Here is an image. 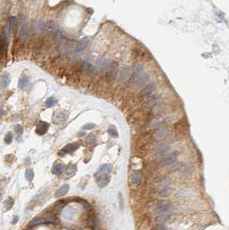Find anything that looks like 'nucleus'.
Here are the masks:
<instances>
[{
    "label": "nucleus",
    "instance_id": "f257e3e1",
    "mask_svg": "<svg viewBox=\"0 0 229 230\" xmlns=\"http://www.w3.org/2000/svg\"><path fill=\"white\" fill-rule=\"evenodd\" d=\"M94 178L97 181V183L98 184V186L101 188H103L110 183V177L109 176V174H104V173H101L100 172H97L95 173Z\"/></svg>",
    "mask_w": 229,
    "mask_h": 230
},
{
    "label": "nucleus",
    "instance_id": "f03ea898",
    "mask_svg": "<svg viewBox=\"0 0 229 230\" xmlns=\"http://www.w3.org/2000/svg\"><path fill=\"white\" fill-rule=\"evenodd\" d=\"M170 134V129H167V128H162V129L157 130V131L154 133V138L157 140H164L167 137L168 135Z\"/></svg>",
    "mask_w": 229,
    "mask_h": 230
},
{
    "label": "nucleus",
    "instance_id": "7ed1b4c3",
    "mask_svg": "<svg viewBox=\"0 0 229 230\" xmlns=\"http://www.w3.org/2000/svg\"><path fill=\"white\" fill-rule=\"evenodd\" d=\"M170 150V146L168 144H160L158 145L154 148V153L157 155H165Z\"/></svg>",
    "mask_w": 229,
    "mask_h": 230
},
{
    "label": "nucleus",
    "instance_id": "20e7f679",
    "mask_svg": "<svg viewBox=\"0 0 229 230\" xmlns=\"http://www.w3.org/2000/svg\"><path fill=\"white\" fill-rule=\"evenodd\" d=\"M48 128H49V124L47 122H45V121H40V122H39L36 126V132L38 134L42 135V134L47 133Z\"/></svg>",
    "mask_w": 229,
    "mask_h": 230
},
{
    "label": "nucleus",
    "instance_id": "39448f33",
    "mask_svg": "<svg viewBox=\"0 0 229 230\" xmlns=\"http://www.w3.org/2000/svg\"><path fill=\"white\" fill-rule=\"evenodd\" d=\"M177 160V155L176 154H170L165 156L164 159L161 160V165L163 166H169L171 165L174 164L176 162Z\"/></svg>",
    "mask_w": 229,
    "mask_h": 230
},
{
    "label": "nucleus",
    "instance_id": "423d86ee",
    "mask_svg": "<svg viewBox=\"0 0 229 230\" xmlns=\"http://www.w3.org/2000/svg\"><path fill=\"white\" fill-rule=\"evenodd\" d=\"M170 209H171V207H170L169 203H160L158 204H157L155 207V210L158 214L167 213V212L170 211Z\"/></svg>",
    "mask_w": 229,
    "mask_h": 230
},
{
    "label": "nucleus",
    "instance_id": "0eeeda50",
    "mask_svg": "<svg viewBox=\"0 0 229 230\" xmlns=\"http://www.w3.org/2000/svg\"><path fill=\"white\" fill-rule=\"evenodd\" d=\"M156 88H157V84L155 82H151V83L148 84L143 90H141L140 95L141 96H147V95H149L150 93H152L153 92Z\"/></svg>",
    "mask_w": 229,
    "mask_h": 230
},
{
    "label": "nucleus",
    "instance_id": "6e6552de",
    "mask_svg": "<svg viewBox=\"0 0 229 230\" xmlns=\"http://www.w3.org/2000/svg\"><path fill=\"white\" fill-rule=\"evenodd\" d=\"M10 83V76L4 73L0 79V91H3L4 89H6L9 86V84Z\"/></svg>",
    "mask_w": 229,
    "mask_h": 230
},
{
    "label": "nucleus",
    "instance_id": "1a4fd4ad",
    "mask_svg": "<svg viewBox=\"0 0 229 230\" xmlns=\"http://www.w3.org/2000/svg\"><path fill=\"white\" fill-rule=\"evenodd\" d=\"M143 181L142 174L139 172H135L131 175V183L134 185H139Z\"/></svg>",
    "mask_w": 229,
    "mask_h": 230
},
{
    "label": "nucleus",
    "instance_id": "9d476101",
    "mask_svg": "<svg viewBox=\"0 0 229 230\" xmlns=\"http://www.w3.org/2000/svg\"><path fill=\"white\" fill-rule=\"evenodd\" d=\"M79 145L78 143H70V144H67L63 147L62 152L65 153H72L73 152H75L77 149L78 148Z\"/></svg>",
    "mask_w": 229,
    "mask_h": 230
},
{
    "label": "nucleus",
    "instance_id": "9b49d317",
    "mask_svg": "<svg viewBox=\"0 0 229 230\" xmlns=\"http://www.w3.org/2000/svg\"><path fill=\"white\" fill-rule=\"evenodd\" d=\"M69 190V185L68 184H64L60 188H59L57 191L55 192V197H60L62 196H65Z\"/></svg>",
    "mask_w": 229,
    "mask_h": 230
},
{
    "label": "nucleus",
    "instance_id": "f8f14e48",
    "mask_svg": "<svg viewBox=\"0 0 229 230\" xmlns=\"http://www.w3.org/2000/svg\"><path fill=\"white\" fill-rule=\"evenodd\" d=\"M65 171V166L62 164H56L54 165L52 168V172L55 175H60L64 172Z\"/></svg>",
    "mask_w": 229,
    "mask_h": 230
},
{
    "label": "nucleus",
    "instance_id": "ddd939ff",
    "mask_svg": "<svg viewBox=\"0 0 229 230\" xmlns=\"http://www.w3.org/2000/svg\"><path fill=\"white\" fill-rule=\"evenodd\" d=\"M112 170H113L112 165L104 164V165H102V166H100L98 172H100L101 173H104V174H109V173H110L111 172H112Z\"/></svg>",
    "mask_w": 229,
    "mask_h": 230
},
{
    "label": "nucleus",
    "instance_id": "4468645a",
    "mask_svg": "<svg viewBox=\"0 0 229 230\" xmlns=\"http://www.w3.org/2000/svg\"><path fill=\"white\" fill-rule=\"evenodd\" d=\"M168 121H169V117L168 116L158 117V118L155 119L154 121H152V126L153 127H158V126L163 125L164 123L167 122Z\"/></svg>",
    "mask_w": 229,
    "mask_h": 230
},
{
    "label": "nucleus",
    "instance_id": "2eb2a0df",
    "mask_svg": "<svg viewBox=\"0 0 229 230\" xmlns=\"http://www.w3.org/2000/svg\"><path fill=\"white\" fill-rule=\"evenodd\" d=\"M89 42V38L88 37H84L81 39V40L78 42V47H77V52H81L85 48V47L87 46Z\"/></svg>",
    "mask_w": 229,
    "mask_h": 230
},
{
    "label": "nucleus",
    "instance_id": "dca6fc26",
    "mask_svg": "<svg viewBox=\"0 0 229 230\" xmlns=\"http://www.w3.org/2000/svg\"><path fill=\"white\" fill-rule=\"evenodd\" d=\"M29 84V78L27 77V76H22L20 78V79H19V84H18V86L19 88L21 89H25L27 87V85Z\"/></svg>",
    "mask_w": 229,
    "mask_h": 230
},
{
    "label": "nucleus",
    "instance_id": "f3484780",
    "mask_svg": "<svg viewBox=\"0 0 229 230\" xmlns=\"http://www.w3.org/2000/svg\"><path fill=\"white\" fill-rule=\"evenodd\" d=\"M148 79V76L147 75H140V76H138V78H137L136 81H135V84H136V86H141L142 84H144L146 83V82L147 81Z\"/></svg>",
    "mask_w": 229,
    "mask_h": 230
},
{
    "label": "nucleus",
    "instance_id": "a211bd4d",
    "mask_svg": "<svg viewBox=\"0 0 229 230\" xmlns=\"http://www.w3.org/2000/svg\"><path fill=\"white\" fill-rule=\"evenodd\" d=\"M108 133L110 134V135H111L112 137L114 138H117L118 137V132H117V129L115 126H110L108 129Z\"/></svg>",
    "mask_w": 229,
    "mask_h": 230
},
{
    "label": "nucleus",
    "instance_id": "6ab92c4d",
    "mask_svg": "<svg viewBox=\"0 0 229 230\" xmlns=\"http://www.w3.org/2000/svg\"><path fill=\"white\" fill-rule=\"evenodd\" d=\"M13 203H14V201H13V199L11 197H8L7 199L5 200L4 202V207H5V209L9 210L11 209V207L13 206Z\"/></svg>",
    "mask_w": 229,
    "mask_h": 230
},
{
    "label": "nucleus",
    "instance_id": "aec40b11",
    "mask_svg": "<svg viewBox=\"0 0 229 230\" xmlns=\"http://www.w3.org/2000/svg\"><path fill=\"white\" fill-rule=\"evenodd\" d=\"M128 73H129V70H128V69L123 68L122 70L121 71V73H120L119 79H121V80H124L128 76Z\"/></svg>",
    "mask_w": 229,
    "mask_h": 230
},
{
    "label": "nucleus",
    "instance_id": "412c9836",
    "mask_svg": "<svg viewBox=\"0 0 229 230\" xmlns=\"http://www.w3.org/2000/svg\"><path fill=\"white\" fill-rule=\"evenodd\" d=\"M134 73H135V74H136V75L140 76L141 73H142L143 72H144V66H143L141 64H138L136 66L134 67Z\"/></svg>",
    "mask_w": 229,
    "mask_h": 230
},
{
    "label": "nucleus",
    "instance_id": "4be33fe9",
    "mask_svg": "<svg viewBox=\"0 0 229 230\" xmlns=\"http://www.w3.org/2000/svg\"><path fill=\"white\" fill-rule=\"evenodd\" d=\"M25 178L28 181H32V179H34V172L31 169H28L25 172Z\"/></svg>",
    "mask_w": 229,
    "mask_h": 230
},
{
    "label": "nucleus",
    "instance_id": "5701e85b",
    "mask_svg": "<svg viewBox=\"0 0 229 230\" xmlns=\"http://www.w3.org/2000/svg\"><path fill=\"white\" fill-rule=\"evenodd\" d=\"M46 219H36V220L32 221L30 222V226H36V225L39 224H43V223L46 222Z\"/></svg>",
    "mask_w": 229,
    "mask_h": 230
},
{
    "label": "nucleus",
    "instance_id": "b1692460",
    "mask_svg": "<svg viewBox=\"0 0 229 230\" xmlns=\"http://www.w3.org/2000/svg\"><path fill=\"white\" fill-rule=\"evenodd\" d=\"M55 99L54 98V97H48V98L46 100V106L47 107H48V108H50V107H52L53 105H54L55 104Z\"/></svg>",
    "mask_w": 229,
    "mask_h": 230
},
{
    "label": "nucleus",
    "instance_id": "393cba45",
    "mask_svg": "<svg viewBox=\"0 0 229 230\" xmlns=\"http://www.w3.org/2000/svg\"><path fill=\"white\" fill-rule=\"evenodd\" d=\"M13 140V136L11 133H8L5 135V138H4V141H5L6 144H10Z\"/></svg>",
    "mask_w": 229,
    "mask_h": 230
},
{
    "label": "nucleus",
    "instance_id": "a878e982",
    "mask_svg": "<svg viewBox=\"0 0 229 230\" xmlns=\"http://www.w3.org/2000/svg\"><path fill=\"white\" fill-rule=\"evenodd\" d=\"M85 141L88 143V144H93V143L96 142V138L93 135H89L88 137L85 139Z\"/></svg>",
    "mask_w": 229,
    "mask_h": 230
},
{
    "label": "nucleus",
    "instance_id": "bb28decb",
    "mask_svg": "<svg viewBox=\"0 0 229 230\" xmlns=\"http://www.w3.org/2000/svg\"><path fill=\"white\" fill-rule=\"evenodd\" d=\"M14 130L16 131V133L17 134H23V127H22L21 125H16V126H15Z\"/></svg>",
    "mask_w": 229,
    "mask_h": 230
},
{
    "label": "nucleus",
    "instance_id": "cd10ccee",
    "mask_svg": "<svg viewBox=\"0 0 229 230\" xmlns=\"http://www.w3.org/2000/svg\"><path fill=\"white\" fill-rule=\"evenodd\" d=\"M95 124L94 123H87V124H85V125H84L83 126V129H94L95 128Z\"/></svg>",
    "mask_w": 229,
    "mask_h": 230
},
{
    "label": "nucleus",
    "instance_id": "c85d7f7f",
    "mask_svg": "<svg viewBox=\"0 0 229 230\" xmlns=\"http://www.w3.org/2000/svg\"><path fill=\"white\" fill-rule=\"evenodd\" d=\"M119 199H120V206H121V209H122L123 205H122V197H121V194L119 193Z\"/></svg>",
    "mask_w": 229,
    "mask_h": 230
},
{
    "label": "nucleus",
    "instance_id": "c756f323",
    "mask_svg": "<svg viewBox=\"0 0 229 230\" xmlns=\"http://www.w3.org/2000/svg\"><path fill=\"white\" fill-rule=\"evenodd\" d=\"M17 221H18V217H17V216H15V218L12 220V223H16Z\"/></svg>",
    "mask_w": 229,
    "mask_h": 230
},
{
    "label": "nucleus",
    "instance_id": "7c9ffc66",
    "mask_svg": "<svg viewBox=\"0 0 229 230\" xmlns=\"http://www.w3.org/2000/svg\"><path fill=\"white\" fill-rule=\"evenodd\" d=\"M4 115V110L2 108H0V117H2Z\"/></svg>",
    "mask_w": 229,
    "mask_h": 230
},
{
    "label": "nucleus",
    "instance_id": "2f4dec72",
    "mask_svg": "<svg viewBox=\"0 0 229 230\" xmlns=\"http://www.w3.org/2000/svg\"><path fill=\"white\" fill-rule=\"evenodd\" d=\"M2 197H3V193H2V190L0 189V201H1Z\"/></svg>",
    "mask_w": 229,
    "mask_h": 230
},
{
    "label": "nucleus",
    "instance_id": "473e14b6",
    "mask_svg": "<svg viewBox=\"0 0 229 230\" xmlns=\"http://www.w3.org/2000/svg\"><path fill=\"white\" fill-rule=\"evenodd\" d=\"M78 135H79V136H81V135H84V132H83V133H79V134H78Z\"/></svg>",
    "mask_w": 229,
    "mask_h": 230
},
{
    "label": "nucleus",
    "instance_id": "72a5a7b5",
    "mask_svg": "<svg viewBox=\"0 0 229 230\" xmlns=\"http://www.w3.org/2000/svg\"><path fill=\"white\" fill-rule=\"evenodd\" d=\"M160 230H167L166 228H165V227H160Z\"/></svg>",
    "mask_w": 229,
    "mask_h": 230
}]
</instances>
